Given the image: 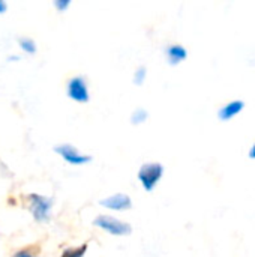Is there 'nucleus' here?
Masks as SVG:
<instances>
[{
    "instance_id": "1",
    "label": "nucleus",
    "mask_w": 255,
    "mask_h": 257,
    "mask_svg": "<svg viewBox=\"0 0 255 257\" xmlns=\"http://www.w3.org/2000/svg\"><path fill=\"white\" fill-rule=\"evenodd\" d=\"M164 175V166L159 163L143 164L138 172V179L146 191H153Z\"/></svg>"
},
{
    "instance_id": "2",
    "label": "nucleus",
    "mask_w": 255,
    "mask_h": 257,
    "mask_svg": "<svg viewBox=\"0 0 255 257\" xmlns=\"http://www.w3.org/2000/svg\"><path fill=\"white\" fill-rule=\"evenodd\" d=\"M93 226H96V227L102 229L104 232L111 233L114 236H126L132 232V227L128 223L120 221V220L110 217V215H99L93 221Z\"/></svg>"
},
{
    "instance_id": "3",
    "label": "nucleus",
    "mask_w": 255,
    "mask_h": 257,
    "mask_svg": "<svg viewBox=\"0 0 255 257\" xmlns=\"http://www.w3.org/2000/svg\"><path fill=\"white\" fill-rule=\"evenodd\" d=\"M51 200L38 194L29 196V208L38 221H47L51 215Z\"/></svg>"
},
{
    "instance_id": "4",
    "label": "nucleus",
    "mask_w": 255,
    "mask_h": 257,
    "mask_svg": "<svg viewBox=\"0 0 255 257\" xmlns=\"http://www.w3.org/2000/svg\"><path fill=\"white\" fill-rule=\"evenodd\" d=\"M54 151H56V154H59L66 163H69V164H72V166H83V164H87V163L92 161V157L80 154L77 148H74L72 145H68V143H63V145L56 146Z\"/></svg>"
},
{
    "instance_id": "5",
    "label": "nucleus",
    "mask_w": 255,
    "mask_h": 257,
    "mask_svg": "<svg viewBox=\"0 0 255 257\" xmlns=\"http://www.w3.org/2000/svg\"><path fill=\"white\" fill-rule=\"evenodd\" d=\"M68 96L77 102L89 101V89L83 77H74L68 81Z\"/></svg>"
},
{
    "instance_id": "6",
    "label": "nucleus",
    "mask_w": 255,
    "mask_h": 257,
    "mask_svg": "<svg viewBox=\"0 0 255 257\" xmlns=\"http://www.w3.org/2000/svg\"><path fill=\"white\" fill-rule=\"evenodd\" d=\"M245 101L243 99H233L227 104H224L222 107H219L218 110V119L221 122H228L233 117H236L237 114H240L245 108Z\"/></svg>"
},
{
    "instance_id": "7",
    "label": "nucleus",
    "mask_w": 255,
    "mask_h": 257,
    "mask_svg": "<svg viewBox=\"0 0 255 257\" xmlns=\"http://www.w3.org/2000/svg\"><path fill=\"white\" fill-rule=\"evenodd\" d=\"M101 206L107 208V209H113V211H128L132 208V202L131 197L123 194V193H117L114 196H110L104 200H101Z\"/></svg>"
},
{
    "instance_id": "8",
    "label": "nucleus",
    "mask_w": 255,
    "mask_h": 257,
    "mask_svg": "<svg viewBox=\"0 0 255 257\" xmlns=\"http://www.w3.org/2000/svg\"><path fill=\"white\" fill-rule=\"evenodd\" d=\"M165 53H167L168 63H170V65H173V66H176V65L182 63V62L188 57V51H186V48H185L183 45H180V44L168 45V47H167V50H165Z\"/></svg>"
},
{
    "instance_id": "9",
    "label": "nucleus",
    "mask_w": 255,
    "mask_h": 257,
    "mask_svg": "<svg viewBox=\"0 0 255 257\" xmlns=\"http://www.w3.org/2000/svg\"><path fill=\"white\" fill-rule=\"evenodd\" d=\"M18 42H20V47H21L26 53L33 54V53L36 51V44H35L33 39H30V38H21Z\"/></svg>"
},
{
    "instance_id": "10",
    "label": "nucleus",
    "mask_w": 255,
    "mask_h": 257,
    "mask_svg": "<svg viewBox=\"0 0 255 257\" xmlns=\"http://www.w3.org/2000/svg\"><path fill=\"white\" fill-rule=\"evenodd\" d=\"M87 250V245H81L80 248H68L63 251L62 257H83Z\"/></svg>"
},
{
    "instance_id": "11",
    "label": "nucleus",
    "mask_w": 255,
    "mask_h": 257,
    "mask_svg": "<svg viewBox=\"0 0 255 257\" xmlns=\"http://www.w3.org/2000/svg\"><path fill=\"white\" fill-rule=\"evenodd\" d=\"M147 117H149V114L144 108H137L132 114V123H135V125L143 123Z\"/></svg>"
},
{
    "instance_id": "12",
    "label": "nucleus",
    "mask_w": 255,
    "mask_h": 257,
    "mask_svg": "<svg viewBox=\"0 0 255 257\" xmlns=\"http://www.w3.org/2000/svg\"><path fill=\"white\" fill-rule=\"evenodd\" d=\"M146 72H147V71H146V68H144V66H140V68H138V71H137V72H135V75H134V83H135V84H138V86H140V84H143V81L146 80Z\"/></svg>"
},
{
    "instance_id": "13",
    "label": "nucleus",
    "mask_w": 255,
    "mask_h": 257,
    "mask_svg": "<svg viewBox=\"0 0 255 257\" xmlns=\"http://www.w3.org/2000/svg\"><path fill=\"white\" fill-rule=\"evenodd\" d=\"M14 257H38L35 253H32L29 248H26V250H20V251H17Z\"/></svg>"
},
{
    "instance_id": "14",
    "label": "nucleus",
    "mask_w": 255,
    "mask_h": 257,
    "mask_svg": "<svg viewBox=\"0 0 255 257\" xmlns=\"http://www.w3.org/2000/svg\"><path fill=\"white\" fill-rule=\"evenodd\" d=\"M54 5H56V8H57L60 12H63V11H65V9H66V8L71 5V2H69V0H65V2H60V0H57Z\"/></svg>"
},
{
    "instance_id": "15",
    "label": "nucleus",
    "mask_w": 255,
    "mask_h": 257,
    "mask_svg": "<svg viewBox=\"0 0 255 257\" xmlns=\"http://www.w3.org/2000/svg\"><path fill=\"white\" fill-rule=\"evenodd\" d=\"M248 157H249V160H255V143H252V146L249 148V151H248Z\"/></svg>"
},
{
    "instance_id": "16",
    "label": "nucleus",
    "mask_w": 255,
    "mask_h": 257,
    "mask_svg": "<svg viewBox=\"0 0 255 257\" xmlns=\"http://www.w3.org/2000/svg\"><path fill=\"white\" fill-rule=\"evenodd\" d=\"M6 9H8V5L5 2H0V14H3Z\"/></svg>"
}]
</instances>
